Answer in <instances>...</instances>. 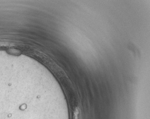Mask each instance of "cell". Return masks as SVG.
<instances>
[{
	"label": "cell",
	"mask_w": 150,
	"mask_h": 119,
	"mask_svg": "<svg viewBox=\"0 0 150 119\" xmlns=\"http://www.w3.org/2000/svg\"><path fill=\"white\" fill-rule=\"evenodd\" d=\"M74 119H80V117H79V108H76L75 110V112H74Z\"/></svg>",
	"instance_id": "cell-1"
}]
</instances>
